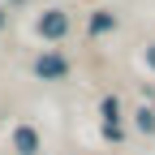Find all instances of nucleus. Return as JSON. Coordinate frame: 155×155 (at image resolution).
Returning <instances> with one entry per match:
<instances>
[{
	"mask_svg": "<svg viewBox=\"0 0 155 155\" xmlns=\"http://www.w3.org/2000/svg\"><path fill=\"white\" fill-rule=\"evenodd\" d=\"M65 26H69V17H65L61 9H48L43 17H39V35H43V39H61Z\"/></svg>",
	"mask_w": 155,
	"mask_h": 155,
	"instance_id": "nucleus-1",
	"label": "nucleus"
},
{
	"mask_svg": "<svg viewBox=\"0 0 155 155\" xmlns=\"http://www.w3.org/2000/svg\"><path fill=\"white\" fill-rule=\"evenodd\" d=\"M35 73H39V78H65L69 65H65V56L48 52V56H39V61H35Z\"/></svg>",
	"mask_w": 155,
	"mask_h": 155,
	"instance_id": "nucleus-2",
	"label": "nucleus"
},
{
	"mask_svg": "<svg viewBox=\"0 0 155 155\" xmlns=\"http://www.w3.org/2000/svg\"><path fill=\"white\" fill-rule=\"evenodd\" d=\"M13 147H17V155H35V151H39V134H35L30 125H22V129L13 134Z\"/></svg>",
	"mask_w": 155,
	"mask_h": 155,
	"instance_id": "nucleus-3",
	"label": "nucleus"
},
{
	"mask_svg": "<svg viewBox=\"0 0 155 155\" xmlns=\"http://www.w3.org/2000/svg\"><path fill=\"white\" fill-rule=\"evenodd\" d=\"M116 116H121V104H116L112 95H108V99H104V121H108V134H112V138L121 134V129H116Z\"/></svg>",
	"mask_w": 155,
	"mask_h": 155,
	"instance_id": "nucleus-4",
	"label": "nucleus"
},
{
	"mask_svg": "<svg viewBox=\"0 0 155 155\" xmlns=\"http://www.w3.org/2000/svg\"><path fill=\"white\" fill-rule=\"evenodd\" d=\"M112 26H116L112 13H95V17H91V35H104V30H112Z\"/></svg>",
	"mask_w": 155,
	"mask_h": 155,
	"instance_id": "nucleus-5",
	"label": "nucleus"
},
{
	"mask_svg": "<svg viewBox=\"0 0 155 155\" xmlns=\"http://www.w3.org/2000/svg\"><path fill=\"white\" fill-rule=\"evenodd\" d=\"M138 129H142V134L155 129V112H151V108H138Z\"/></svg>",
	"mask_w": 155,
	"mask_h": 155,
	"instance_id": "nucleus-6",
	"label": "nucleus"
},
{
	"mask_svg": "<svg viewBox=\"0 0 155 155\" xmlns=\"http://www.w3.org/2000/svg\"><path fill=\"white\" fill-rule=\"evenodd\" d=\"M147 65H151V69H155V43H151V48H147Z\"/></svg>",
	"mask_w": 155,
	"mask_h": 155,
	"instance_id": "nucleus-7",
	"label": "nucleus"
}]
</instances>
